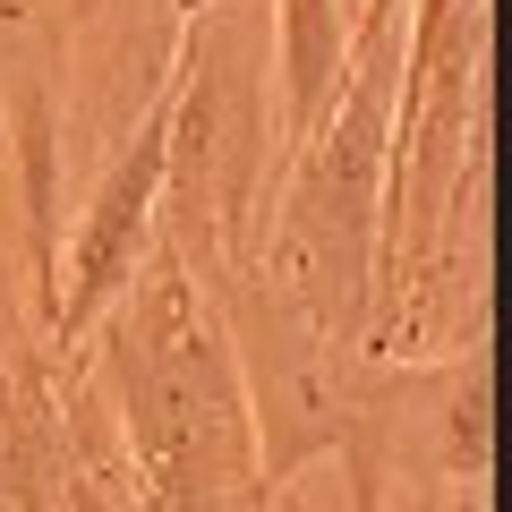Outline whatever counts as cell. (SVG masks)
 I'll return each mask as SVG.
<instances>
[{
  "label": "cell",
  "mask_w": 512,
  "mask_h": 512,
  "mask_svg": "<svg viewBox=\"0 0 512 512\" xmlns=\"http://www.w3.org/2000/svg\"><path fill=\"white\" fill-rule=\"evenodd\" d=\"M94 393L137 512H274L222 308L171 248H154L94 325Z\"/></svg>",
  "instance_id": "1"
},
{
  "label": "cell",
  "mask_w": 512,
  "mask_h": 512,
  "mask_svg": "<svg viewBox=\"0 0 512 512\" xmlns=\"http://www.w3.org/2000/svg\"><path fill=\"white\" fill-rule=\"evenodd\" d=\"M367 26H402V0H367L359 18H350V35H367Z\"/></svg>",
  "instance_id": "4"
},
{
  "label": "cell",
  "mask_w": 512,
  "mask_h": 512,
  "mask_svg": "<svg viewBox=\"0 0 512 512\" xmlns=\"http://www.w3.org/2000/svg\"><path fill=\"white\" fill-rule=\"evenodd\" d=\"M444 512H487V487H453V495H444Z\"/></svg>",
  "instance_id": "5"
},
{
  "label": "cell",
  "mask_w": 512,
  "mask_h": 512,
  "mask_svg": "<svg viewBox=\"0 0 512 512\" xmlns=\"http://www.w3.org/2000/svg\"><path fill=\"white\" fill-rule=\"evenodd\" d=\"M171 111H180V52L163 60V86L146 94L137 128H128L120 154L103 163V180H94V197H86V214H77L69 248H60V282H52V299H43V333H52L60 350L86 342V333L111 316V299L137 282V265L163 248Z\"/></svg>",
  "instance_id": "2"
},
{
  "label": "cell",
  "mask_w": 512,
  "mask_h": 512,
  "mask_svg": "<svg viewBox=\"0 0 512 512\" xmlns=\"http://www.w3.org/2000/svg\"><path fill=\"white\" fill-rule=\"evenodd\" d=\"M274 512H316V504H308V487H274Z\"/></svg>",
  "instance_id": "6"
},
{
  "label": "cell",
  "mask_w": 512,
  "mask_h": 512,
  "mask_svg": "<svg viewBox=\"0 0 512 512\" xmlns=\"http://www.w3.org/2000/svg\"><path fill=\"white\" fill-rule=\"evenodd\" d=\"M342 60H350L342 0H274V171L325 120L333 86H342Z\"/></svg>",
  "instance_id": "3"
}]
</instances>
